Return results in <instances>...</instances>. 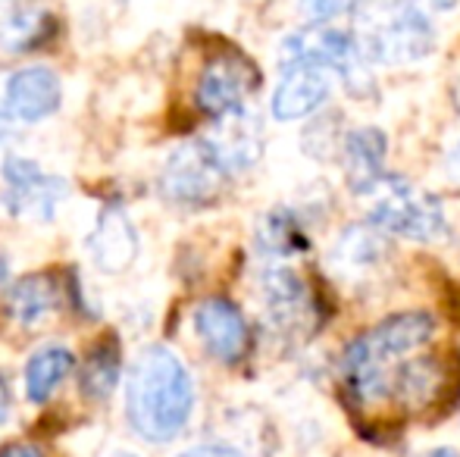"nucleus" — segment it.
<instances>
[{
    "label": "nucleus",
    "instance_id": "nucleus-1",
    "mask_svg": "<svg viewBox=\"0 0 460 457\" xmlns=\"http://www.w3.org/2000/svg\"><path fill=\"white\" fill-rule=\"evenodd\" d=\"M194 414V382L179 354L151 345L132 360L126 379V420L138 439L166 445Z\"/></svg>",
    "mask_w": 460,
    "mask_h": 457
},
{
    "label": "nucleus",
    "instance_id": "nucleus-2",
    "mask_svg": "<svg viewBox=\"0 0 460 457\" xmlns=\"http://www.w3.org/2000/svg\"><path fill=\"white\" fill-rule=\"evenodd\" d=\"M436 336V320L423 311H404L385 317L373 330L354 338L341 354V385L354 408L373 410L388 404V379L392 370L411 354L423 351Z\"/></svg>",
    "mask_w": 460,
    "mask_h": 457
},
{
    "label": "nucleus",
    "instance_id": "nucleus-3",
    "mask_svg": "<svg viewBox=\"0 0 460 457\" xmlns=\"http://www.w3.org/2000/svg\"><path fill=\"white\" fill-rule=\"evenodd\" d=\"M351 10V38L369 63L404 66L429 57L436 48L432 19L407 0H358Z\"/></svg>",
    "mask_w": 460,
    "mask_h": 457
},
{
    "label": "nucleus",
    "instance_id": "nucleus-4",
    "mask_svg": "<svg viewBox=\"0 0 460 457\" xmlns=\"http://www.w3.org/2000/svg\"><path fill=\"white\" fill-rule=\"evenodd\" d=\"M364 216L373 229L385 235H401L411 242H442L448 238V216L436 195L404 176H385L358 191Z\"/></svg>",
    "mask_w": 460,
    "mask_h": 457
},
{
    "label": "nucleus",
    "instance_id": "nucleus-5",
    "mask_svg": "<svg viewBox=\"0 0 460 457\" xmlns=\"http://www.w3.org/2000/svg\"><path fill=\"white\" fill-rule=\"evenodd\" d=\"M279 66H320L329 75H339L341 85L358 98L373 94V73H369V60L360 54L358 41L351 31L329 29V25H314L291 31L279 48Z\"/></svg>",
    "mask_w": 460,
    "mask_h": 457
},
{
    "label": "nucleus",
    "instance_id": "nucleus-6",
    "mask_svg": "<svg viewBox=\"0 0 460 457\" xmlns=\"http://www.w3.org/2000/svg\"><path fill=\"white\" fill-rule=\"evenodd\" d=\"M229 172L217 160L204 138L185 141L170 154L160 176V191L176 207H207L223 195Z\"/></svg>",
    "mask_w": 460,
    "mask_h": 457
},
{
    "label": "nucleus",
    "instance_id": "nucleus-7",
    "mask_svg": "<svg viewBox=\"0 0 460 457\" xmlns=\"http://www.w3.org/2000/svg\"><path fill=\"white\" fill-rule=\"evenodd\" d=\"M455 379L457 373H451L442 357H436V354H411L392 370L388 404L407 417H420L448 401V385Z\"/></svg>",
    "mask_w": 460,
    "mask_h": 457
},
{
    "label": "nucleus",
    "instance_id": "nucleus-8",
    "mask_svg": "<svg viewBox=\"0 0 460 457\" xmlns=\"http://www.w3.org/2000/svg\"><path fill=\"white\" fill-rule=\"evenodd\" d=\"M4 189L10 214L25 223H50L66 198V182L60 176H50L38 160L19 157V154H10L4 160Z\"/></svg>",
    "mask_w": 460,
    "mask_h": 457
},
{
    "label": "nucleus",
    "instance_id": "nucleus-9",
    "mask_svg": "<svg viewBox=\"0 0 460 457\" xmlns=\"http://www.w3.org/2000/svg\"><path fill=\"white\" fill-rule=\"evenodd\" d=\"M257 66L242 54H217L204 66L194 88V104L200 113H207L210 119L229 116L242 110L244 101L251 98V92L257 88Z\"/></svg>",
    "mask_w": 460,
    "mask_h": 457
},
{
    "label": "nucleus",
    "instance_id": "nucleus-10",
    "mask_svg": "<svg viewBox=\"0 0 460 457\" xmlns=\"http://www.w3.org/2000/svg\"><path fill=\"white\" fill-rule=\"evenodd\" d=\"M194 330L200 342L210 351V357L223 364H238L248 354L251 330L244 313L229 298H207L194 311Z\"/></svg>",
    "mask_w": 460,
    "mask_h": 457
},
{
    "label": "nucleus",
    "instance_id": "nucleus-11",
    "mask_svg": "<svg viewBox=\"0 0 460 457\" xmlns=\"http://www.w3.org/2000/svg\"><path fill=\"white\" fill-rule=\"evenodd\" d=\"M263 304L273 320L276 330L297 332L316 323V307L314 294H310L307 282L288 267H273L263 273Z\"/></svg>",
    "mask_w": 460,
    "mask_h": 457
},
{
    "label": "nucleus",
    "instance_id": "nucleus-12",
    "mask_svg": "<svg viewBox=\"0 0 460 457\" xmlns=\"http://www.w3.org/2000/svg\"><path fill=\"white\" fill-rule=\"evenodd\" d=\"M63 98L60 79L48 66H25L4 85V107L19 122H41L57 113Z\"/></svg>",
    "mask_w": 460,
    "mask_h": 457
},
{
    "label": "nucleus",
    "instance_id": "nucleus-13",
    "mask_svg": "<svg viewBox=\"0 0 460 457\" xmlns=\"http://www.w3.org/2000/svg\"><path fill=\"white\" fill-rule=\"evenodd\" d=\"M204 141L210 145V151L217 154V160L223 163V170L229 176L254 166L263 151L261 122H257V116L248 113V107H242V110L229 116H219L213 135H207Z\"/></svg>",
    "mask_w": 460,
    "mask_h": 457
},
{
    "label": "nucleus",
    "instance_id": "nucleus-14",
    "mask_svg": "<svg viewBox=\"0 0 460 457\" xmlns=\"http://www.w3.org/2000/svg\"><path fill=\"white\" fill-rule=\"evenodd\" d=\"M332 92V79L320 66H288L282 69V82L273 92V116L279 122L304 119L326 104Z\"/></svg>",
    "mask_w": 460,
    "mask_h": 457
},
{
    "label": "nucleus",
    "instance_id": "nucleus-15",
    "mask_svg": "<svg viewBox=\"0 0 460 457\" xmlns=\"http://www.w3.org/2000/svg\"><path fill=\"white\" fill-rule=\"evenodd\" d=\"M88 254H92L94 267L110 276H119L132 267L135 254H138V232L119 207L101 210L97 226L88 235Z\"/></svg>",
    "mask_w": 460,
    "mask_h": 457
},
{
    "label": "nucleus",
    "instance_id": "nucleus-16",
    "mask_svg": "<svg viewBox=\"0 0 460 457\" xmlns=\"http://www.w3.org/2000/svg\"><path fill=\"white\" fill-rule=\"evenodd\" d=\"M385 151L388 141L376 126L354 128L341 138V163H345V176L354 195L385 172Z\"/></svg>",
    "mask_w": 460,
    "mask_h": 457
},
{
    "label": "nucleus",
    "instance_id": "nucleus-17",
    "mask_svg": "<svg viewBox=\"0 0 460 457\" xmlns=\"http://www.w3.org/2000/svg\"><path fill=\"white\" fill-rule=\"evenodd\" d=\"M57 304H60V294H57V282L50 276H25L6 294V313L25 332L38 330L44 320L54 317Z\"/></svg>",
    "mask_w": 460,
    "mask_h": 457
},
{
    "label": "nucleus",
    "instance_id": "nucleus-18",
    "mask_svg": "<svg viewBox=\"0 0 460 457\" xmlns=\"http://www.w3.org/2000/svg\"><path fill=\"white\" fill-rule=\"evenodd\" d=\"M385 257H388V244L382 238V232L373 226H351L339 238V244L332 250L335 269L354 276V279L373 273Z\"/></svg>",
    "mask_w": 460,
    "mask_h": 457
},
{
    "label": "nucleus",
    "instance_id": "nucleus-19",
    "mask_svg": "<svg viewBox=\"0 0 460 457\" xmlns=\"http://www.w3.org/2000/svg\"><path fill=\"white\" fill-rule=\"evenodd\" d=\"M122 373V347L116 336H103L92 345V351L82 360L79 385L88 401H107L113 395Z\"/></svg>",
    "mask_w": 460,
    "mask_h": 457
},
{
    "label": "nucleus",
    "instance_id": "nucleus-20",
    "mask_svg": "<svg viewBox=\"0 0 460 457\" xmlns=\"http://www.w3.org/2000/svg\"><path fill=\"white\" fill-rule=\"evenodd\" d=\"M75 366V357L69 347L63 345H48L41 351H35L25 364V395L31 404H44L57 389L63 385V379L69 376V370Z\"/></svg>",
    "mask_w": 460,
    "mask_h": 457
},
{
    "label": "nucleus",
    "instance_id": "nucleus-21",
    "mask_svg": "<svg viewBox=\"0 0 460 457\" xmlns=\"http://www.w3.org/2000/svg\"><path fill=\"white\" fill-rule=\"evenodd\" d=\"M257 248L263 250V257H295L307 250V232H304L295 210H270L257 229Z\"/></svg>",
    "mask_w": 460,
    "mask_h": 457
},
{
    "label": "nucleus",
    "instance_id": "nucleus-22",
    "mask_svg": "<svg viewBox=\"0 0 460 457\" xmlns=\"http://www.w3.org/2000/svg\"><path fill=\"white\" fill-rule=\"evenodd\" d=\"M54 31V22L44 10H19L0 25V48L10 54H25V50L44 44Z\"/></svg>",
    "mask_w": 460,
    "mask_h": 457
},
{
    "label": "nucleus",
    "instance_id": "nucleus-23",
    "mask_svg": "<svg viewBox=\"0 0 460 457\" xmlns=\"http://www.w3.org/2000/svg\"><path fill=\"white\" fill-rule=\"evenodd\" d=\"M354 4H358V0H301V10L314 25H323V22H329V19L348 13Z\"/></svg>",
    "mask_w": 460,
    "mask_h": 457
},
{
    "label": "nucleus",
    "instance_id": "nucleus-24",
    "mask_svg": "<svg viewBox=\"0 0 460 457\" xmlns=\"http://www.w3.org/2000/svg\"><path fill=\"white\" fill-rule=\"evenodd\" d=\"M179 457H242L232 445H219V442H207V445H194Z\"/></svg>",
    "mask_w": 460,
    "mask_h": 457
},
{
    "label": "nucleus",
    "instance_id": "nucleus-25",
    "mask_svg": "<svg viewBox=\"0 0 460 457\" xmlns=\"http://www.w3.org/2000/svg\"><path fill=\"white\" fill-rule=\"evenodd\" d=\"M10 420H13V391H10L6 376L0 373V433L10 426Z\"/></svg>",
    "mask_w": 460,
    "mask_h": 457
},
{
    "label": "nucleus",
    "instance_id": "nucleus-26",
    "mask_svg": "<svg viewBox=\"0 0 460 457\" xmlns=\"http://www.w3.org/2000/svg\"><path fill=\"white\" fill-rule=\"evenodd\" d=\"M407 4H413L420 13H426V16H436V13H451L460 0H407Z\"/></svg>",
    "mask_w": 460,
    "mask_h": 457
},
{
    "label": "nucleus",
    "instance_id": "nucleus-27",
    "mask_svg": "<svg viewBox=\"0 0 460 457\" xmlns=\"http://www.w3.org/2000/svg\"><path fill=\"white\" fill-rule=\"evenodd\" d=\"M0 457H44V454H41V448L29 445V442H13V445L0 448Z\"/></svg>",
    "mask_w": 460,
    "mask_h": 457
},
{
    "label": "nucleus",
    "instance_id": "nucleus-28",
    "mask_svg": "<svg viewBox=\"0 0 460 457\" xmlns=\"http://www.w3.org/2000/svg\"><path fill=\"white\" fill-rule=\"evenodd\" d=\"M10 119H13V116L6 113V107H4V94H0V145H4V141L10 138Z\"/></svg>",
    "mask_w": 460,
    "mask_h": 457
},
{
    "label": "nucleus",
    "instance_id": "nucleus-29",
    "mask_svg": "<svg viewBox=\"0 0 460 457\" xmlns=\"http://www.w3.org/2000/svg\"><path fill=\"white\" fill-rule=\"evenodd\" d=\"M423 457H460L455 448H432V452H426Z\"/></svg>",
    "mask_w": 460,
    "mask_h": 457
},
{
    "label": "nucleus",
    "instance_id": "nucleus-30",
    "mask_svg": "<svg viewBox=\"0 0 460 457\" xmlns=\"http://www.w3.org/2000/svg\"><path fill=\"white\" fill-rule=\"evenodd\" d=\"M6 276H10V267H6V257H0V288L6 286Z\"/></svg>",
    "mask_w": 460,
    "mask_h": 457
},
{
    "label": "nucleus",
    "instance_id": "nucleus-31",
    "mask_svg": "<svg viewBox=\"0 0 460 457\" xmlns=\"http://www.w3.org/2000/svg\"><path fill=\"white\" fill-rule=\"evenodd\" d=\"M455 107H457V113H460V82L455 85Z\"/></svg>",
    "mask_w": 460,
    "mask_h": 457
},
{
    "label": "nucleus",
    "instance_id": "nucleus-32",
    "mask_svg": "<svg viewBox=\"0 0 460 457\" xmlns=\"http://www.w3.org/2000/svg\"><path fill=\"white\" fill-rule=\"evenodd\" d=\"M116 457H135V454H126V452H122V454H116Z\"/></svg>",
    "mask_w": 460,
    "mask_h": 457
}]
</instances>
